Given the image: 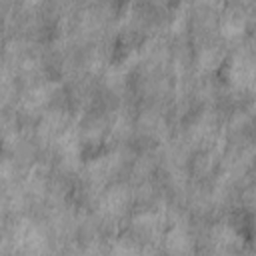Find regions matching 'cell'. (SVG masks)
Segmentation results:
<instances>
[{"instance_id": "7a4b0ae2", "label": "cell", "mask_w": 256, "mask_h": 256, "mask_svg": "<svg viewBox=\"0 0 256 256\" xmlns=\"http://www.w3.org/2000/svg\"><path fill=\"white\" fill-rule=\"evenodd\" d=\"M166 246H168L170 252H182V250H186L188 248V234H186V230L180 228V226L172 228L168 232V236H166Z\"/></svg>"}, {"instance_id": "3957f363", "label": "cell", "mask_w": 256, "mask_h": 256, "mask_svg": "<svg viewBox=\"0 0 256 256\" xmlns=\"http://www.w3.org/2000/svg\"><path fill=\"white\" fill-rule=\"evenodd\" d=\"M216 240H218L222 246L238 244V232H236V228H232V226H218V228H216Z\"/></svg>"}, {"instance_id": "277c9868", "label": "cell", "mask_w": 256, "mask_h": 256, "mask_svg": "<svg viewBox=\"0 0 256 256\" xmlns=\"http://www.w3.org/2000/svg\"><path fill=\"white\" fill-rule=\"evenodd\" d=\"M50 98V86H38V88H34L28 96H26V104L28 106H40V104H44L46 100Z\"/></svg>"}, {"instance_id": "8992f818", "label": "cell", "mask_w": 256, "mask_h": 256, "mask_svg": "<svg viewBox=\"0 0 256 256\" xmlns=\"http://www.w3.org/2000/svg\"><path fill=\"white\" fill-rule=\"evenodd\" d=\"M112 256H138V250L128 242H118V244H114Z\"/></svg>"}, {"instance_id": "5b68a950", "label": "cell", "mask_w": 256, "mask_h": 256, "mask_svg": "<svg viewBox=\"0 0 256 256\" xmlns=\"http://www.w3.org/2000/svg\"><path fill=\"white\" fill-rule=\"evenodd\" d=\"M220 58H222V54H220L216 48H206V50H202V54H200V64L212 68V66H216V64L220 62Z\"/></svg>"}, {"instance_id": "6da1fadb", "label": "cell", "mask_w": 256, "mask_h": 256, "mask_svg": "<svg viewBox=\"0 0 256 256\" xmlns=\"http://www.w3.org/2000/svg\"><path fill=\"white\" fill-rule=\"evenodd\" d=\"M244 28H246V20L238 12H232V14L224 16V20H222V34L228 36V38L240 36L244 32Z\"/></svg>"}]
</instances>
